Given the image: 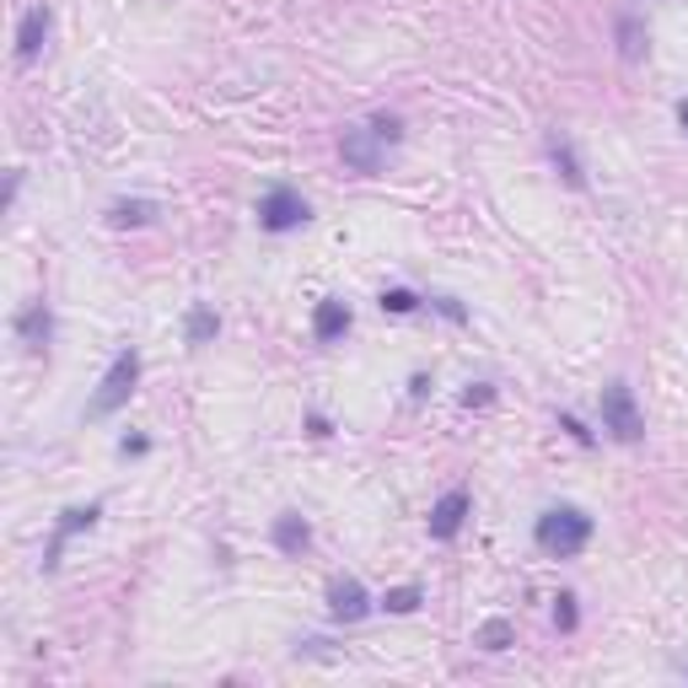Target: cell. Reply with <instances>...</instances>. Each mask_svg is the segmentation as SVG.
Returning <instances> with one entry per match:
<instances>
[{"mask_svg": "<svg viewBox=\"0 0 688 688\" xmlns=\"http://www.w3.org/2000/svg\"><path fill=\"white\" fill-rule=\"evenodd\" d=\"M592 532H597V522H592L581 506H549V511L538 517V527H532V543H538L549 560H575V554L592 543Z\"/></svg>", "mask_w": 688, "mask_h": 688, "instance_id": "obj_1", "label": "cell"}, {"mask_svg": "<svg viewBox=\"0 0 688 688\" xmlns=\"http://www.w3.org/2000/svg\"><path fill=\"white\" fill-rule=\"evenodd\" d=\"M135 388H140V356H135V350H119L114 366L103 371L92 404H86V420H108V414H119V409L135 399Z\"/></svg>", "mask_w": 688, "mask_h": 688, "instance_id": "obj_2", "label": "cell"}, {"mask_svg": "<svg viewBox=\"0 0 688 688\" xmlns=\"http://www.w3.org/2000/svg\"><path fill=\"white\" fill-rule=\"evenodd\" d=\"M603 431L613 436V442L635 446L641 436H646V414H641V404H635V393H629V382H607L603 388Z\"/></svg>", "mask_w": 688, "mask_h": 688, "instance_id": "obj_3", "label": "cell"}, {"mask_svg": "<svg viewBox=\"0 0 688 688\" xmlns=\"http://www.w3.org/2000/svg\"><path fill=\"white\" fill-rule=\"evenodd\" d=\"M313 221V204L301 200L296 189H269L264 200H258V226L264 232H275V237H285V232H296V226H307Z\"/></svg>", "mask_w": 688, "mask_h": 688, "instance_id": "obj_4", "label": "cell"}, {"mask_svg": "<svg viewBox=\"0 0 688 688\" xmlns=\"http://www.w3.org/2000/svg\"><path fill=\"white\" fill-rule=\"evenodd\" d=\"M103 517V506H65L60 511V522H54V538H49V549H43V570L60 565V554H65V543L76 538V532H92Z\"/></svg>", "mask_w": 688, "mask_h": 688, "instance_id": "obj_5", "label": "cell"}, {"mask_svg": "<svg viewBox=\"0 0 688 688\" xmlns=\"http://www.w3.org/2000/svg\"><path fill=\"white\" fill-rule=\"evenodd\" d=\"M328 613L345 618V624H361L366 613H371V592H366L356 575H334L328 581Z\"/></svg>", "mask_w": 688, "mask_h": 688, "instance_id": "obj_6", "label": "cell"}, {"mask_svg": "<svg viewBox=\"0 0 688 688\" xmlns=\"http://www.w3.org/2000/svg\"><path fill=\"white\" fill-rule=\"evenodd\" d=\"M339 151H345V167L350 172H377L382 167V140H377V129L366 124V129H345V140H339Z\"/></svg>", "mask_w": 688, "mask_h": 688, "instance_id": "obj_7", "label": "cell"}, {"mask_svg": "<svg viewBox=\"0 0 688 688\" xmlns=\"http://www.w3.org/2000/svg\"><path fill=\"white\" fill-rule=\"evenodd\" d=\"M356 324V313H350V301H339V296H324L318 307H313V339L318 345H339L345 334Z\"/></svg>", "mask_w": 688, "mask_h": 688, "instance_id": "obj_8", "label": "cell"}, {"mask_svg": "<svg viewBox=\"0 0 688 688\" xmlns=\"http://www.w3.org/2000/svg\"><path fill=\"white\" fill-rule=\"evenodd\" d=\"M11 328H17V339H22L33 356H43V350H49V334H54V318H49L43 296H39V301H28V307L17 313V324H11Z\"/></svg>", "mask_w": 688, "mask_h": 688, "instance_id": "obj_9", "label": "cell"}, {"mask_svg": "<svg viewBox=\"0 0 688 688\" xmlns=\"http://www.w3.org/2000/svg\"><path fill=\"white\" fill-rule=\"evenodd\" d=\"M463 517H468V489H446L442 500L431 506V538H457L463 532Z\"/></svg>", "mask_w": 688, "mask_h": 688, "instance_id": "obj_10", "label": "cell"}, {"mask_svg": "<svg viewBox=\"0 0 688 688\" xmlns=\"http://www.w3.org/2000/svg\"><path fill=\"white\" fill-rule=\"evenodd\" d=\"M43 39H49V6H33V11L17 22V60L33 65L43 54Z\"/></svg>", "mask_w": 688, "mask_h": 688, "instance_id": "obj_11", "label": "cell"}, {"mask_svg": "<svg viewBox=\"0 0 688 688\" xmlns=\"http://www.w3.org/2000/svg\"><path fill=\"white\" fill-rule=\"evenodd\" d=\"M307 543H313V527H307V517L281 511V517H275V549H281V554H301Z\"/></svg>", "mask_w": 688, "mask_h": 688, "instance_id": "obj_12", "label": "cell"}, {"mask_svg": "<svg viewBox=\"0 0 688 688\" xmlns=\"http://www.w3.org/2000/svg\"><path fill=\"white\" fill-rule=\"evenodd\" d=\"M157 215H162L157 200H114L108 204V221H114V226H151Z\"/></svg>", "mask_w": 688, "mask_h": 688, "instance_id": "obj_13", "label": "cell"}, {"mask_svg": "<svg viewBox=\"0 0 688 688\" xmlns=\"http://www.w3.org/2000/svg\"><path fill=\"white\" fill-rule=\"evenodd\" d=\"M215 334H221V318H215V313H210L204 301H194V307H189V318H183V339H189V345L200 350V345H210Z\"/></svg>", "mask_w": 688, "mask_h": 688, "instance_id": "obj_14", "label": "cell"}, {"mask_svg": "<svg viewBox=\"0 0 688 688\" xmlns=\"http://www.w3.org/2000/svg\"><path fill=\"white\" fill-rule=\"evenodd\" d=\"M511 641H517L511 618H485V624H479V635H474V646H479V650H506Z\"/></svg>", "mask_w": 688, "mask_h": 688, "instance_id": "obj_15", "label": "cell"}, {"mask_svg": "<svg viewBox=\"0 0 688 688\" xmlns=\"http://www.w3.org/2000/svg\"><path fill=\"white\" fill-rule=\"evenodd\" d=\"M618 54H624V60H641V54H646V28H641L635 17H618Z\"/></svg>", "mask_w": 688, "mask_h": 688, "instance_id": "obj_16", "label": "cell"}, {"mask_svg": "<svg viewBox=\"0 0 688 688\" xmlns=\"http://www.w3.org/2000/svg\"><path fill=\"white\" fill-rule=\"evenodd\" d=\"M382 313H393V318H409V313H420V296H414L409 285H388V290H382Z\"/></svg>", "mask_w": 688, "mask_h": 688, "instance_id": "obj_17", "label": "cell"}, {"mask_svg": "<svg viewBox=\"0 0 688 688\" xmlns=\"http://www.w3.org/2000/svg\"><path fill=\"white\" fill-rule=\"evenodd\" d=\"M549 157H554V167L565 172L570 189H581V183H586V172H581V162H575V151H570L565 140H549Z\"/></svg>", "mask_w": 688, "mask_h": 688, "instance_id": "obj_18", "label": "cell"}, {"mask_svg": "<svg viewBox=\"0 0 688 688\" xmlns=\"http://www.w3.org/2000/svg\"><path fill=\"white\" fill-rule=\"evenodd\" d=\"M420 603H425V592H420V586H393V592L382 597V607H388V613H414Z\"/></svg>", "mask_w": 688, "mask_h": 688, "instance_id": "obj_19", "label": "cell"}, {"mask_svg": "<svg viewBox=\"0 0 688 688\" xmlns=\"http://www.w3.org/2000/svg\"><path fill=\"white\" fill-rule=\"evenodd\" d=\"M371 129H377V140H382V146H399V140H404V124L393 119V114H377Z\"/></svg>", "mask_w": 688, "mask_h": 688, "instance_id": "obj_20", "label": "cell"}, {"mask_svg": "<svg viewBox=\"0 0 688 688\" xmlns=\"http://www.w3.org/2000/svg\"><path fill=\"white\" fill-rule=\"evenodd\" d=\"M554 624H560V629H575V597H570V592H560V597H554Z\"/></svg>", "mask_w": 688, "mask_h": 688, "instance_id": "obj_21", "label": "cell"}, {"mask_svg": "<svg viewBox=\"0 0 688 688\" xmlns=\"http://www.w3.org/2000/svg\"><path fill=\"white\" fill-rule=\"evenodd\" d=\"M560 431H570V442H581V446H592V442H597V436H592V431H586V425H581L575 414H560Z\"/></svg>", "mask_w": 688, "mask_h": 688, "instance_id": "obj_22", "label": "cell"}, {"mask_svg": "<svg viewBox=\"0 0 688 688\" xmlns=\"http://www.w3.org/2000/svg\"><path fill=\"white\" fill-rule=\"evenodd\" d=\"M436 313H442V318H452V324H468V307H463V301H452V296H442V301H436Z\"/></svg>", "mask_w": 688, "mask_h": 688, "instance_id": "obj_23", "label": "cell"}, {"mask_svg": "<svg viewBox=\"0 0 688 688\" xmlns=\"http://www.w3.org/2000/svg\"><path fill=\"white\" fill-rule=\"evenodd\" d=\"M489 399H495V388H489V382H474V388L463 393V404H468V409H474V404H489Z\"/></svg>", "mask_w": 688, "mask_h": 688, "instance_id": "obj_24", "label": "cell"}, {"mask_svg": "<svg viewBox=\"0 0 688 688\" xmlns=\"http://www.w3.org/2000/svg\"><path fill=\"white\" fill-rule=\"evenodd\" d=\"M119 452H124V457H140V452H151V442H146V436H124Z\"/></svg>", "mask_w": 688, "mask_h": 688, "instance_id": "obj_25", "label": "cell"}, {"mask_svg": "<svg viewBox=\"0 0 688 688\" xmlns=\"http://www.w3.org/2000/svg\"><path fill=\"white\" fill-rule=\"evenodd\" d=\"M307 431H313V436H328V431H334V425H328L324 414H307Z\"/></svg>", "mask_w": 688, "mask_h": 688, "instance_id": "obj_26", "label": "cell"}, {"mask_svg": "<svg viewBox=\"0 0 688 688\" xmlns=\"http://www.w3.org/2000/svg\"><path fill=\"white\" fill-rule=\"evenodd\" d=\"M678 124H684V129H688V97H684V103H678Z\"/></svg>", "mask_w": 688, "mask_h": 688, "instance_id": "obj_27", "label": "cell"}]
</instances>
